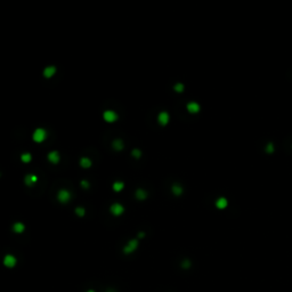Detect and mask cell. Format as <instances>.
I'll list each match as a JSON object with an SVG mask.
<instances>
[{
  "label": "cell",
  "instance_id": "cell-25",
  "mask_svg": "<svg viewBox=\"0 0 292 292\" xmlns=\"http://www.w3.org/2000/svg\"><path fill=\"white\" fill-rule=\"evenodd\" d=\"M182 267L183 268H189L191 267V263H189V260H184L182 263Z\"/></svg>",
  "mask_w": 292,
  "mask_h": 292
},
{
  "label": "cell",
  "instance_id": "cell-3",
  "mask_svg": "<svg viewBox=\"0 0 292 292\" xmlns=\"http://www.w3.org/2000/svg\"><path fill=\"white\" fill-rule=\"evenodd\" d=\"M47 138V131L45 130L44 128H37L35 130V132H33V135H32V139H33V141H35V143H42V141H45V139Z\"/></svg>",
  "mask_w": 292,
  "mask_h": 292
},
{
  "label": "cell",
  "instance_id": "cell-24",
  "mask_svg": "<svg viewBox=\"0 0 292 292\" xmlns=\"http://www.w3.org/2000/svg\"><path fill=\"white\" fill-rule=\"evenodd\" d=\"M80 185H81V187L83 189H88L89 186H90V184H89L88 180H81V183H80Z\"/></svg>",
  "mask_w": 292,
  "mask_h": 292
},
{
  "label": "cell",
  "instance_id": "cell-28",
  "mask_svg": "<svg viewBox=\"0 0 292 292\" xmlns=\"http://www.w3.org/2000/svg\"><path fill=\"white\" fill-rule=\"evenodd\" d=\"M106 292H115L114 290H112V289H109V290H106Z\"/></svg>",
  "mask_w": 292,
  "mask_h": 292
},
{
  "label": "cell",
  "instance_id": "cell-8",
  "mask_svg": "<svg viewBox=\"0 0 292 292\" xmlns=\"http://www.w3.org/2000/svg\"><path fill=\"white\" fill-rule=\"evenodd\" d=\"M170 121V115L168 112H160L159 113V115H157V122H159V125H161V126H167L168 123H169Z\"/></svg>",
  "mask_w": 292,
  "mask_h": 292
},
{
  "label": "cell",
  "instance_id": "cell-14",
  "mask_svg": "<svg viewBox=\"0 0 292 292\" xmlns=\"http://www.w3.org/2000/svg\"><path fill=\"white\" fill-rule=\"evenodd\" d=\"M91 166H93V162H91V160L89 157H83L80 159V167H81V168H83V169H89Z\"/></svg>",
  "mask_w": 292,
  "mask_h": 292
},
{
  "label": "cell",
  "instance_id": "cell-9",
  "mask_svg": "<svg viewBox=\"0 0 292 292\" xmlns=\"http://www.w3.org/2000/svg\"><path fill=\"white\" fill-rule=\"evenodd\" d=\"M186 109H187V111H188L191 114H198L199 112H200V110H201V106H200V104L196 103V102H189V103H187V105H186Z\"/></svg>",
  "mask_w": 292,
  "mask_h": 292
},
{
  "label": "cell",
  "instance_id": "cell-2",
  "mask_svg": "<svg viewBox=\"0 0 292 292\" xmlns=\"http://www.w3.org/2000/svg\"><path fill=\"white\" fill-rule=\"evenodd\" d=\"M56 199H57V201L60 202V203L66 204V203H69V202L72 200V193H71L69 189L62 188V189H60V191L57 192Z\"/></svg>",
  "mask_w": 292,
  "mask_h": 292
},
{
  "label": "cell",
  "instance_id": "cell-19",
  "mask_svg": "<svg viewBox=\"0 0 292 292\" xmlns=\"http://www.w3.org/2000/svg\"><path fill=\"white\" fill-rule=\"evenodd\" d=\"M32 160V155L30 153H23L21 155V161L23 163H30Z\"/></svg>",
  "mask_w": 292,
  "mask_h": 292
},
{
  "label": "cell",
  "instance_id": "cell-18",
  "mask_svg": "<svg viewBox=\"0 0 292 292\" xmlns=\"http://www.w3.org/2000/svg\"><path fill=\"white\" fill-rule=\"evenodd\" d=\"M227 205H228V201L225 198H219L216 201V207L218 209H225Z\"/></svg>",
  "mask_w": 292,
  "mask_h": 292
},
{
  "label": "cell",
  "instance_id": "cell-11",
  "mask_svg": "<svg viewBox=\"0 0 292 292\" xmlns=\"http://www.w3.org/2000/svg\"><path fill=\"white\" fill-rule=\"evenodd\" d=\"M12 231L16 234H22L25 231V225L22 223V221H16V223L13 224L12 226Z\"/></svg>",
  "mask_w": 292,
  "mask_h": 292
},
{
  "label": "cell",
  "instance_id": "cell-27",
  "mask_svg": "<svg viewBox=\"0 0 292 292\" xmlns=\"http://www.w3.org/2000/svg\"><path fill=\"white\" fill-rule=\"evenodd\" d=\"M86 292H96L95 290H93V289H89V290H87Z\"/></svg>",
  "mask_w": 292,
  "mask_h": 292
},
{
  "label": "cell",
  "instance_id": "cell-17",
  "mask_svg": "<svg viewBox=\"0 0 292 292\" xmlns=\"http://www.w3.org/2000/svg\"><path fill=\"white\" fill-rule=\"evenodd\" d=\"M112 146H113V148L115 151L120 152L123 150L125 144H123V141H121V139H115V141H113V143H112Z\"/></svg>",
  "mask_w": 292,
  "mask_h": 292
},
{
  "label": "cell",
  "instance_id": "cell-26",
  "mask_svg": "<svg viewBox=\"0 0 292 292\" xmlns=\"http://www.w3.org/2000/svg\"><path fill=\"white\" fill-rule=\"evenodd\" d=\"M145 237V233L144 232H139L138 233V239H144Z\"/></svg>",
  "mask_w": 292,
  "mask_h": 292
},
{
  "label": "cell",
  "instance_id": "cell-21",
  "mask_svg": "<svg viewBox=\"0 0 292 292\" xmlns=\"http://www.w3.org/2000/svg\"><path fill=\"white\" fill-rule=\"evenodd\" d=\"M184 89H185V87H184V85L180 83V82H178V83H176V85L173 86V90L176 91V93H183Z\"/></svg>",
  "mask_w": 292,
  "mask_h": 292
},
{
  "label": "cell",
  "instance_id": "cell-1",
  "mask_svg": "<svg viewBox=\"0 0 292 292\" xmlns=\"http://www.w3.org/2000/svg\"><path fill=\"white\" fill-rule=\"evenodd\" d=\"M138 248H139L138 239H131V240H129L126 244L123 245L122 252L125 254H131V253H134V252H135Z\"/></svg>",
  "mask_w": 292,
  "mask_h": 292
},
{
  "label": "cell",
  "instance_id": "cell-23",
  "mask_svg": "<svg viewBox=\"0 0 292 292\" xmlns=\"http://www.w3.org/2000/svg\"><path fill=\"white\" fill-rule=\"evenodd\" d=\"M274 150H275V147H274V144L273 143H268L266 146V152L267 153H273Z\"/></svg>",
  "mask_w": 292,
  "mask_h": 292
},
{
  "label": "cell",
  "instance_id": "cell-22",
  "mask_svg": "<svg viewBox=\"0 0 292 292\" xmlns=\"http://www.w3.org/2000/svg\"><path fill=\"white\" fill-rule=\"evenodd\" d=\"M131 155L135 157V159H139V157H141V151L138 150V148H135V150H132L131 151Z\"/></svg>",
  "mask_w": 292,
  "mask_h": 292
},
{
  "label": "cell",
  "instance_id": "cell-13",
  "mask_svg": "<svg viewBox=\"0 0 292 292\" xmlns=\"http://www.w3.org/2000/svg\"><path fill=\"white\" fill-rule=\"evenodd\" d=\"M135 196L138 201H144L147 199V192L144 188H137V191L135 192Z\"/></svg>",
  "mask_w": 292,
  "mask_h": 292
},
{
  "label": "cell",
  "instance_id": "cell-4",
  "mask_svg": "<svg viewBox=\"0 0 292 292\" xmlns=\"http://www.w3.org/2000/svg\"><path fill=\"white\" fill-rule=\"evenodd\" d=\"M3 265L6 268H14L17 265V258L14 254L7 253L3 259Z\"/></svg>",
  "mask_w": 292,
  "mask_h": 292
},
{
  "label": "cell",
  "instance_id": "cell-12",
  "mask_svg": "<svg viewBox=\"0 0 292 292\" xmlns=\"http://www.w3.org/2000/svg\"><path fill=\"white\" fill-rule=\"evenodd\" d=\"M55 73H56V67L51 65V66H47V67L44 70L42 74H44V77L46 79H50L55 76Z\"/></svg>",
  "mask_w": 292,
  "mask_h": 292
},
{
  "label": "cell",
  "instance_id": "cell-6",
  "mask_svg": "<svg viewBox=\"0 0 292 292\" xmlns=\"http://www.w3.org/2000/svg\"><path fill=\"white\" fill-rule=\"evenodd\" d=\"M103 119L107 123H113L118 120V114H116V112H114L112 110H106L103 113Z\"/></svg>",
  "mask_w": 292,
  "mask_h": 292
},
{
  "label": "cell",
  "instance_id": "cell-10",
  "mask_svg": "<svg viewBox=\"0 0 292 292\" xmlns=\"http://www.w3.org/2000/svg\"><path fill=\"white\" fill-rule=\"evenodd\" d=\"M47 159H48V161H49L50 163L57 164V163H60L61 155H60V153H58L57 151H51L50 153H48Z\"/></svg>",
  "mask_w": 292,
  "mask_h": 292
},
{
  "label": "cell",
  "instance_id": "cell-20",
  "mask_svg": "<svg viewBox=\"0 0 292 292\" xmlns=\"http://www.w3.org/2000/svg\"><path fill=\"white\" fill-rule=\"evenodd\" d=\"M74 212L78 217H85L86 215V209L83 207H77L74 209Z\"/></svg>",
  "mask_w": 292,
  "mask_h": 292
},
{
  "label": "cell",
  "instance_id": "cell-16",
  "mask_svg": "<svg viewBox=\"0 0 292 292\" xmlns=\"http://www.w3.org/2000/svg\"><path fill=\"white\" fill-rule=\"evenodd\" d=\"M171 192H173V195H176V196H180V195L183 194L184 189H183V187L179 185V184H173V187H171Z\"/></svg>",
  "mask_w": 292,
  "mask_h": 292
},
{
  "label": "cell",
  "instance_id": "cell-7",
  "mask_svg": "<svg viewBox=\"0 0 292 292\" xmlns=\"http://www.w3.org/2000/svg\"><path fill=\"white\" fill-rule=\"evenodd\" d=\"M38 183V176L35 175V173H28L25 177H24V184L29 187H32L35 186V184Z\"/></svg>",
  "mask_w": 292,
  "mask_h": 292
},
{
  "label": "cell",
  "instance_id": "cell-15",
  "mask_svg": "<svg viewBox=\"0 0 292 292\" xmlns=\"http://www.w3.org/2000/svg\"><path fill=\"white\" fill-rule=\"evenodd\" d=\"M123 188H125V183L121 182V180H116V182L113 183V185H112V189H113L115 193H120L121 191H123Z\"/></svg>",
  "mask_w": 292,
  "mask_h": 292
},
{
  "label": "cell",
  "instance_id": "cell-5",
  "mask_svg": "<svg viewBox=\"0 0 292 292\" xmlns=\"http://www.w3.org/2000/svg\"><path fill=\"white\" fill-rule=\"evenodd\" d=\"M125 207H123L122 204L119 203V202H115V203H112L110 207V212L112 216L114 217H120L121 215L125 214Z\"/></svg>",
  "mask_w": 292,
  "mask_h": 292
}]
</instances>
